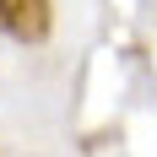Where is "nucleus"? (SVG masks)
Here are the masks:
<instances>
[{
	"label": "nucleus",
	"instance_id": "nucleus-1",
	"mask_svg": "<svg viewBox=\"0 0 157 157\" xmlns=\"http://www.w3.org/2000/svg\"><path fill=\"white\" fill-rule=\"evenodd\" d=\"M0 33L22 38V44H38L49 33V0H0Z\"/></svg>",
	"mask_w": 157,
	"mask_h": 157
}]
</instances>
